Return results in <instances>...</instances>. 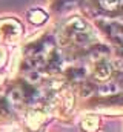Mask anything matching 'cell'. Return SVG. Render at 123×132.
I'll return each instance as SVG.
<instances>
[{
  "label": "cell",
  "instance_id": "6da1fadb",
  "mask_svg": "<svg viewBox=\"0 0 123 132\" xmlns=\"http://www.w3.org/2000/svg\"><path fill=\"white\" fill-rule=\"evenodd\" d=\"M98 3H100V6H102L103 9H106V11H116V9L120 6L122 0H98Z\"/></svg>",
  "mask_w": 123,
  "mask_h": 132
},
{
  "label": "cell",
  "instance_id": "5b68a950",
  "mask_svg": "<svg viewBox=\"0 0 123 132\" xmlns=\"http://www.w3.org/2000/svg\"><path fill=\"white\" fill-rule=\"evenodd\" d=\"M117 43L120 45V48H122V51H123V38H117Z\"/></svg>",
  "mask_w": 123,
  "mask_h": 132
},
{
  "label": "cell",
  "instance_id": "3957f363",
  "mask_svg": "<svg viewBox=\"0 0 123 132\" xmlns=\"http://www.w3.org/2000/svg\"><path fill=\"white\" fill-rule=\"evenodd\" d=\"M9 98H11V101H12V103H19V101H22L23 95H22V92H20L19 89H14V91L9 94Z\"/></svg>",
  "mask_w": 123,
  "mask_h": 132
},
{
  "label": "cell",
  "instance_id": "277c9868",
  "mask_svg": "<svg viewBox=\"0 0 123 132\" xmlns=\"http://www.w3.org/2000/svg\"><path fill=\"white\" fill-rule=\"evenodd\" d=\"M79 0H60V8L62 9H66V8H71L74 5H77Z\"/></svg>",
  "mask_w": 123,
  "mask_h": 132
},
{
  "label": "cell",
  "instance_id": "7a4b0ae2",
  "mask_svg": "<svg viewBox=\"0 0 123 132\" xmlns=\"http://www.w3.org/2000/svg\"><path fill=\"white\" fill-rule=\"evenodd\" d=\"M45 19H46V15L42 11H32L31 12V22H34V23H42V22H45Z\"/></svg>",
  "mask_w": 123,
  "mask_h": 132
}]
</instances>
